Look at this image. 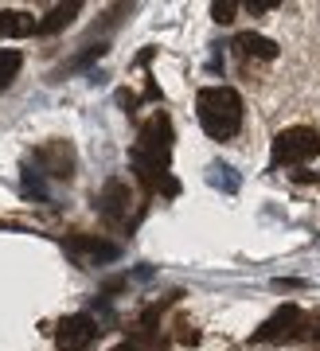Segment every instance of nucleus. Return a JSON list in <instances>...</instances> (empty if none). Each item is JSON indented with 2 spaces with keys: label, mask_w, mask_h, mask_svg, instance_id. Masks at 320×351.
<instances>
[{
  "label": "nucleus",
  "mask_w": 320,
  "mask_h": 351,
  "mask_svg": "<svg viewBox=\"0 0 320 351\" xmlns=\"http://www.w3.org/2000/svg\"><path fill=\"white\" fill-rule=\"evenodd\" d=\"M168 156H172V121H168L164 113H157V117L145 121V129H141V137H137V145H133V172L148 191H157L160 184H164ZM164 191H176V188L164 184Z\"/></svg>",
  "instance_id": "nucleus-1"
},
{
  "label": "nucleus",
  "mask_w": 320,
  "mask_h": 351,
  "mask_svg": "<svg viewBox=\"0 0 320 351\" xmlns=\"http://www.w3.org/2000/svg\"><path fill=\"white\" fill-rule=\"evenodd\" d=\"M196 113H199V125L207 129V137H215V141H227L242 129V98L231 86L199 90Z\"/></svg>",
  "instance_id": "nucleus-2"
},
{
  "label": "nucleus",
  "mask_w": 320,
  "mask_h": 351,
  "mask_svg": "<svg viewBox=\"0 0 320 351\" xmlns=\"http://www.w3.org/2000/svg\"><path fill=\"white\" fill-rule=\"evenodd\" d=\"M317 152H320V133L308 125H289L273 137V164H285V168L308 164Z\"/></svg>",
  "instance_id": "nucleus-3"
},
{
  "label": "nucleus",
  "mask_w": 320,
  "mask_h": 351,
  "mask_svg": "<svg viewBox=\"0 0 320 351\" xmlns=\"http://www.w3.org/2000/svg\"><path fill=\"white\" fill-rule=\"evenodd\" d=\"M94 336H98V324H94L87 313L67 316V320H59V328H55L59 351H87L90 343H94Z\"/></svg>",
  "instance_id": "nucleus-4"
},
{
  "label": "nucleus",
  "mask_w": 320,
  "mask_h": 351,
  "mask_svg": "<svg viewBox=\"0 0 320 351\" xmlns=\"http://www.w3.org/2000/svg\"><path fill=\"white\" fill-rule=\"evenodd\" d=\"M297 328H301V308H297V304H282V308H277V313H273L270 320L254 332V339H258V343L289 339V336H297Z\"/></svg>",
  "instance_id": "nucleus-5"
},
{
  "label": "nucleus",
  "mask_w": 320,
  "mask_h": 351,
  "mask_svg": "<svg viewBox=\"0 0 320 351\" xmlns=\"http://www.w3.org/2000/svg\"><path fill=\"white\" fill-rule=\"evenodd\" d=\"M98 207H102V215H106L110 223H122L125 211H129V188H125L122 180H110L106 191L98 195Z\"/></svg>",
  "instance_id": "nucleus-6"
},
{
  "label": "nucleus",
  "mask_w": 320,
  "mask_h": 351,
  "mask_svg": "<svg viewBox=\"0 0 320 351\" xmlns=\"http://www.w3.org/2000/svg\"><path fill=\"white\" fill-rule=\"evenodd\" d=\"M36 16L20 12V8H0V39H24L36 32Z\"/></svg>",
  "instance_id": "nucleus-7"
},
{
  "label": "nucleus",
  "mask_w": 320,
  "mask_h": 351,
  "mask_svg": "<svg viewBox=\"0 0 320 351\" xmlns=\"http://www.w3.org/2000/svg\"><path fill=\"white\" fill-rule=\"evenodd\" d=\"M234 47L238 55H258V59H277V43L266 36H254V32H242V36L234 39Z\"/></svg>",
  "instance_id": "nucleus-8"
},
{
  "label": "nucleus",
  "mask_w": 320,
  "mask_h": 351,
  "mask_svg": "<svg viewBox=\"0 0 320 351\" xmlns=\"http://www.w3.org/2000/svg\"><path fill=\"white\" fill-rule=\"evenodd\" d=\"M74 16H78V4H59V8H51L47 12V20H39L36 32H43V36H47V32H59L62 24H71Z\"/></svg>",
  "instance_id": "nucleus-9"
},
{
  "label": "nucleus",
  "mask_w": 320,
  "mask_h": 351,
  "mask_svg": "<svg viewBox=\"0 0 320 351\" xmlns=\"http://www.w3.org/2000/svg\"><path fill=\"white\" fill-rule=\"evenodd\" d=\"M20 66H24L20 51H0V90H8V86H12L16 75H20Z\"/></svg>",
  "instance_id": "nucleus-10"
},
{
  "label": "nucleus",
  "mask_w": 320,
  "mask_h": 351,
  "mask_svg": "<svg viewBox=\"0 0 320 351\" xmlns=\"http://www.w3.org/2000/svg\"><path fill=\"white\" fill-rule=\"evenodd\" d=\"M234 8H238V4H231V0L211 4V12H215V20H219V24H231V20H234Z\"/></svg>",
  "instance_id": "nucleus-11"
},
{
  "label": "nucleus",
  "mask_w": 320,
  "mask_h": 351,
  "mask_svg": "<svg viewBox=\"0 0 320 351\" xmlns=\"http://www.w3.org/2000/svg\"><path fill=\"white\" fill-rule=\"evenodd\" d=\"M247 8L250 12H270V8H277V0H250Z\"/></svg>",
  "instance_id": "nucleus-12"
},
{
  "label": "nucleus",
  "mask_w": 320,
  "mask_h": 351,
  "mask_svg": "<svg viewBox=\"0 0 320 351\" xmlns=\"http://www.w3.org/2000/svg\"><path fill=\"white\" fill-rule=\"evenodd\" d=\"M113 351H141L137 343H122V348H113Z\"/></svg>",
  "instance_id": "nucleus-13"
},
{
  "label": "nucleus",
  "mask_w": 320,
  "mask_h": 351,
  "mask_svg": "<svg viewBox=\"0 0 320 351\" xmlns=\"http://www.w3.org/2000/svg\"><path fill=\"white\" fill-rule=\"evenodd\" d=\"M317 339H320V336H317Z\"/></svg>",
  "instance_id": "nucleus-14"
}]
</instances>
